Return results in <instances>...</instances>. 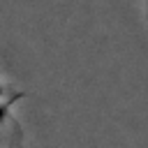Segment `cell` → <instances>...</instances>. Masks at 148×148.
<instances>
[{
    "label": "cell",
    "instance_id": "obj_2",
    "mask_svg": "<svg viewBox=\"0 0 148 148\" xmlns=\"http://www.w3.org/2000/svg\"><path fill=\"white\" fill-rule=\"evenodd\" d=\"M139 5H141V14H143V18L148 23V0H139Z\"/></svg>",
    "mask_w": 148,
    "mask_h": 148
},
{
    "label": "cell",
    "instance_id": "obj_1",
    "mask_svg": "<svg viewBox=\"0 0 148 148\" xmlns=\"http://www.w3.org/2000/svg\"><path fill=\"white\" fill-rule=\"evenodd\" d=\"M23 92L0 67V148H25V125L21 116Z\"/></svg>",
    "mask_w": 148,
    "mask_h": 148
}]
</instances>
